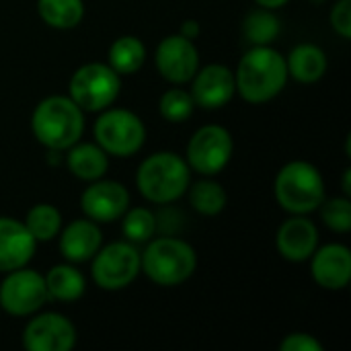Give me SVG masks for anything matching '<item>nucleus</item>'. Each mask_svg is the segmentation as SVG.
Segmentation results:
<instances>
[{"mask_svg":"<svg viewBox=\"0 0 351 351\" xmlns=\"http://www.w3.org/2000/svg\"><path fill=\"white\" fill-rule=\"evenodd\" d=\"M37 241L31 237L21 220L0 216V271H12L25 267L33 253Z\"/></svg>","mask_w":351,"mask_h":351,"instance_id":"nucleus-17","label":"nucleus"},{"mask_svg":"<svg viewBox=\"0 0 351 351\" xmlns=\"http://www.w3.org/2000/svg\"><path fill=\"white\" fill-rule=\"evenodd\" d=\"M197 267L193 247L175 237H160L148 243L140 253V271L158 286L171 288L187 282Z\"/></svg>","mask_w":351,"mask_h":351,"instance_id":"nucleus-3","label":"nucleus"},{"mask_svg":"<svg viewBox=\"0 0 351 351\" xmlns=\"http://www.w3.org/2000/svg\"><path fill=\"white\" fill-rule=\"evenodd\" d=\"M243 33L253 45H269L280 35V19L269 8H259L247 14L243 23Z\"/></svg>","mask_w":351,"mask_h":351,"instance_id":"nucleus-25","label":"nucleus"},{"mask_svg":"<svg viewBox=\"0 0 351 351\" xmlns=\"http://www.w3.org/2000/svg\"><path fill=\"white\" fill-rule=\"evenodd\" d=\"M280 351H323V343L308 333H292L280 343Z\"/></svg>","mask_w":351,"mask_h":351,"instance_id":"nucleus-31","label":"nucleus"},{"mask_svg":"<svg viewBox=\"0 0 351 351\" xmlns=\"http://www.w3.org/2000/svg\"><path fill=\"white\" fill-rule=\"evenodd\" d=\"M350 177H351V169H346V175H343V191H346V195H351Z\"/></svg>","mask_w":351,"mask_h":351,"instance_id":"nucleus-34","label":"nucleus"},{"mask_svg":"<svg viewBox=\"0 0 351 351\" xmlns=\"http://www.w3.org/2000/svg\"><path fill=\"white\" fill-rule=\"evenodd\" d=\"M90 274L101 290H123L140 274V253L130 241H117L107 247L101 245L93 257Z\"/></svg>","mask_w":351,"mask_h":351,"instance_id":"nucleus-8","label":"nucleus"},{"mask_svg":"<svg viewBox=\"0 0 351 351\" xmlns=\"http://www.w3.org/2000/svg\"><path fill=\"white\" fill-rule=\"evenodd\" d=\"M156 68L173 84L189 82L199 70L197 47L183 35H169L156 47Z\"/></svg>","mask_w":351,"mask_h":351,"instance_id":"nucleus-12","label":"nucleus"},{"mask_svg":"<svg viewBox=\"0 0 351 351\" xmlns=\"http://www.w3.org/2000/svg\"><path fill=\"white\" fill-rule=\"evenodd\" d=\"M259 6H263V8H269V10H274V8H280V6H284L288 0H255Z\"/></svg>","mask_w":351,"mask_h":351,"instance_id":"nucleus-33","label":"nucleus"},{"mask_svg":"<svg viewBox=\"0 0 351 351\" xmlns=\"http://www.w3.org/2000/svg\"><path fill=\"white\" fill-rule=\"evenodd\" d=\"M321 218L323 222L335 232H350L351 230V202L348 197H331L323 199Z\"/></svg>","mask_w":351,"mask_h":351,"instance_id":"nucleus-29","label":"nucleus"},{"mask_svg":"<svg viewBox=\"0 0 351 351\" xmlns=\"http://www.w3.org/2000/svg\"><path fill=\"white\" fill-rule=\"evenodd\" d=\"M191 97L204 109H220L228 105L237 93L234 72L222 64H210L195 72L191 78Z\"/></svg>","mask_w":351,"mask_h":351,"instance_id":"nucleus-14","label":"nucleus"},{"mask_svg":"<svg viewBox=\"0 0 351 351\" xmlns=\"http://www.w3.org/2000/svg\"><path fill=\"white\" fill-rule=\"evenodd\" d=\"M80 208L93 222H113L119 220L130 208V193L117 181L97 179L88 185L80 197Z\"/></svg>","mask_w":351,"mask_h":351,"instance_id":"nucleus-13","label":"nucleus"},{"mask_svg":"<svg viewBox=\"0 0 351 351\" xmlns=\"http://www.w3.org/2000/svg\"><path fill=\"white\" fill-rule=\"evenodd\" d=\"M331 27L343 37H351V0H339L333 8H331Z\"/></svg>","mask_w":351,"mask_h":351,"instance_id":"nucleus-30","label":"nucleus"},{"mask_svg":"<svg viewBox=\"0 0 351 351\" xmlns=\"http://www.w3.org/2000/svg\"><path fill=\"white\" fill-rule=\"evenodd\" d=\"M286 66H288V76L296 78L298 82L311 84L321 80L323 74L327 72V56L319 45L302 43L290 51Z\"/></svg>","mask_w":351,"mask_h":351,"instance_id":"nucleus-20","label":"nucleus"},{"mask_svg":"<svg viewBox=\"0 0 351 351\" xmlns=\"http://www.w3.org/2000/svg\"><path fill=\"white\" fill-rule=\"evenodd\" d=\"M144 60H146V47L134 35H121L109 47V66L119 76L138 72Z\"/></svg>","mask_w":351,"mask_h":351,"instance_id":"nucleus-22","label":"nucleus"},{"mask_svg":"<svg viewBox=\"0 0 351 351\" xmlns=\"http://www.w3.org/2000/svg\"><path fill=\"white\" fill-rule=\"evenodd\" d=\"M313 280L325 290H343L351 280V251L346 245L333 243L315 249L311 255Z\"/></svg>","mask_w":351,"mask_h":351,"instance_id":"nucleus-15","label":"nucleus"},{"mask_svg":"<svg viewBox=\"0 0 351 351\" xmlns=\"http://www.w3.org/2000/svg\"><path fill=\"white\" fill-rule=\"evenodd\" d=\"M31 130L39 144L49 150H68L82 138L84 132V111L70 99L53 95L43 99L33 115Z\"/></svg>","mask_w":351,"mask_h":351,"instance_id":"nucleus-2","label":"nucleus"},{"mask_svg":"<svg viewBox=\"0 0 351 351\" xmlns=\"http://www.w3.org/2000/svg\"><path fill=\"white\" fill-rule=\"evenodd\" d=\"M68 90L82 111H103L119 97L121 76L109 64L90 62L72 74Z\"/></svg>","mask_w":351,"mask_h":351,"instance_id":"nucleus-6","label":"nucleus"},{"mask_svg":"<svg viewBox=\"0 0 351 351\" xmlns=\"http://www.w3.org/2000/svg\"><path fill=\"white\" fill-rule=\"evenodd\" d=\"M189 179L187 160L175 152H156L148 156L136 173L140 193L152 204H171L179 199L187 191Z\"/></svg>","mask_w":351,"mask_h":351,"instance_id":"nucleus-4","label":"nucleus"},{"mask_svg":"<svg viewBox=\"0 0 351 351\" xmlns=\"http://www.w3.org/2000/svg\"><path fill=\"white\" fill-rule=\"evenodd\" d=\"M288 80L286 58L269 45H253L239 62L234 82L249 103H267L282 93Z\"/></svg>","mask_w":351,"mask_h":351,"instance_id":"nucleus-1","label":"nucleus"},{"mask_svg":"<svg viewBox=\"0 0 351 351\" xmlns=\"http://www.w3.org/2000/svg\"><path fill=\"white\" fill-rule=\"evenodd\" d=\"M37 12L53 29H72L84 16L82 0H37Z\"/></svg>","mask_w":351,"mask_h":351,"instance_id":"nucleus-23","label":"nucleus"},{"mask_svg":"<svg viewBox=\"0 0 351 351\" xmlns=\"http://www.w3.org/2000/svg\"><path fill=\"white\" fill-rule=\"evenodd\" d=\"M103 245V234L90 218L70 222L60 234V253L68 263H84Z\"/></svg>","mask_w":351,"mask_h":351,"instance_id":"nucleus-18","label":"nucleus"},{"mask_svg":"<svg viewBox=\"0 0 351 351\" xmlns=\"http://www.w3.org/2000/svg\"><path fill=\"white\" fill-rule=\"evenodd\" d=\"M45 278V288H47V298L49 300H58V302H74L84 294L86 282L84 276L72 267L70 263H62V265H53Z\"/></svg>","mask_w":351,"mask_h":351,"instance_id":"nucleus-21","label":"nucleus"},{"mask_svg":"<svg viewBox=\"0 0 351 351\" xmlns=\"http://www.w3.org/2000/svg\"><path fill=\"white\" fill-rule=\"evenodd\" d=\"M66 165L74 177L82 181H97V179H103V175L107 173L109 158H107V152L99 144L76 142L68 148Z\"/></svg>","mask_w":351,"mask_h":351,"instance_id":"nucleus-19","label":"nucleus"},{"mask_svg":"<svg viewBox=\"0 0 351 351\" xmlns=\"http://www.w3.org/2000/svg\"><path fill=\"white\" fill-rule=\"evenodd\" d=\"M121 218H123L121 230L130 243L140 245V243H148L152 239V234L156 230V216L148 208L125 210V214Z\"/></svg>","mask_w":351,"mask_h":351,"instance_id":"nucleus-27","label":"nucleus"},{"mask_svg":"<svg viewBox=\"0 0 351 351\" xmlns=\"http://www.w3.org/2000/svg\"><path fill=\"white\" fill-rule=\"evenodd\" d=\"M195 109V101L191 97V93L183 90V88H169L158 103V111L160 115L171 121V123H183L191 117Z\"/></svg>","mask_w":351,"mask_h":351,"instance_id":"nucleus-28","label":"nucleus"},{"mask_svg":"<svg viewBox=\"0 0 351 351\" xmlns=\"http://www.w3.org/2000/svg\"><path fill=\"white\" fill-rule=\"evenodd\" d=\"M226 191L216 181H197L189 189V204L204 216H216L226 208Z\"/></svg>","mask_w":351,"mask_h":351,"instance_id":"nucleus-26","label":"nucleus"},{"mask_svg":"<svg viewBox=\"0 0 351 351\" xmlns=\"http://www.w3.org/2000/svg\"><path fill=\"white\" fill-rule=\"evenodd\" d=\"M76 346V327L58 313L33 317L23 331V348L29 351H68Z\"/></svg>","mask_w":351,"mask_h":351,"instance_id":"nucleus-11","label":"nucleus"},{"mask_svg":"<svg viewBox=\"0 0 351 351\" xmlns=\"http://www.w3.org/2000/svg\"><path fill=\"white\" fill-rule=\"evenodd\" d=\"M278 251L288 261H306L319 247V230L313 220L302 214H292L276 237Z\"/></svg>","mask_w":351,"mask_h":351,"instance_id":"nucleus-16","label":"nucleus"},{"mask_svg":"<svg viewBox=\"0 0 351 351\" xmlns=\"http://www.w3.org/2000/svg\"><path fill=\"white\" fill-rule=\"evenodd\" d=\"M234 150L232 136L222 125L199 128L187 144V165L202 175H218Z\"/></svg>","mask_w":351,"mask_h":351,"instance_id":"nucleus-10","label":"nucleus"},{"mask_svg":"<svg viewBox=\"0 0 351 351\" xmlns=\"http://www.w3.org/2000/svg\"><path fill=\"white\" fill-rule=\"evenodd\" d=\"M23 224L37 243H49L62 230V214L51 204H35Z\"/></svg>","mask_w":351,"mask_h":351,"instance_id":"nucleus-24","label":"nucleus"},{"mask_svg":"<svg viewBox=\"0 0 351 351\" xmlns=\"http://www.w3.org/2000/svg\"><path fill=\"white\" fill-rule=\"evenodd\" d=\"M97 144L111 156H132L146 140V128L142 119L128 109H103L95 121Z\"/></svg>","mask_w":351,"mask_h":351,"instance_id":"nucleus-7","label":"nucleus"},{"mask_svg":"<svg viewBox=\"0 0 351 351\" xmlns=\"http://www.w3.org/2000/svg\"><path fill=\"white\" fill-rule=\"evenodd\" d=\"M276 199L290 214H311L325 199V181L319 169L306 160H292L276 177Z\"/></svg>","mask_w":351,"mask_h":351,"instance_id":"nucleus-5","label":"nucleus"},{"mask_svg":"<svg viewBox=\"0 0 351 351\" xmlns=\"http://www.w3.org/2000/svg\"><path fill=\"white\" fill-rule=\"evenodd\" d=\"M45 278L39 271L19 267L6 271L0 284V308L12 317L35 315L47 302Z\"/></svg>","mask_w":351,"mask_h":351,"instance_id":"nucleus-9","label":"nucleus"},{"mask_svg":"<svg viewBox=\"0 0 351 351\" xmlns=\"http://www.w3.org/2000/svg\"><path fill=\"white\" fill-rule=\"evenodd\" d=\"M199 23L197 21H193V19H189V21H185L183 25H181V33L179 35H183V37H187V39H195L197 35H199Z\"/></svg>","mask_w":351,"mask_h":351,"instance_id":"nucleus-32","label":"nucleus"}]
</instances>
